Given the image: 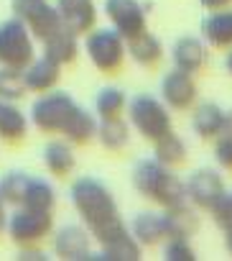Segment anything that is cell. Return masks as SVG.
<instances>
[{
    "label": "cell",
    "mask_w": 232,
    "mask_h": 261,
    "mask_svg": "<svg viewBox=\"0 0 232 261\" xmlns=\"http://www.w3.org/2000/svg\"><path fill=\"white\" fill-rule=\"evenodd\" d=\"M97 139L107 151H123L130 144V128L123 118H107L97 123Z\"/></svg>",
    "instance_id": "cell-25"
},
{
    "label": "cell",
    "mask_w": 232,
    "mask_h": 261,
    "mask_svg": "<svg viewBox=\"0 0 232 261\" xmlns=\"http://www.w3.org/2000/svg\"><path fill=\"white\" fill-rule=\"evenodd\" d=\"M26 134H28L26 113L11 100H0V141L18 144L26 139Z\"/></svg>",
    "instance_id": "cell-19"
},
{
    "label": "cell",
    "mask_w": 232,
    "mask_h": 261,
    "mask_svg": "<svg viewBox=\"0 0 232 261\" xmlns=\"http://www.w3.org/2000/svg\"><path fill=\"white\" fill-rule=\"evenodd\" d=\"M161 215H163L166 238H191L199 230V215H196V207L191 202L181 205V207H171Z\"/></svg>",
    "instance_id": "cell-20"
},
{
    "label": "cell",
    "mask_w": 232,
    "mask_h": 261,
    "mask_svg": "<svg viewBox=\"0 0 232 261\" xmlns=\"http://www.w3.org/2000/svg\"><path fill=\"white\" fill-rule=\"evenodd\" d=\"M105 13H107L112 29L118 31L125 41H130L138 34L148 31L146 8L138 3V0H105Z\"/></svg>",
    "instance_id": "cell-9"
},
{
    "label": "cell",
    "mask_w": 232,
    "mask_h": 261,
    "mask_svg": "<svg viewBox=\"0 0 232 261\" xmlns=\"http://www.w3.org/2000/svg\"><path fill=\"white\" fill-rule=\"evenodd\" d=\"M133 187L138 195L158 202L163 210L189 205L186 185L171 172V167L161 164L158 159H141L133 167Z\"/></svg>",
    "instance_id": "cell-2"
},
{
    "label": "cell",
    "mask_w": 232,
    "mask_h": 261,
    "mask_svg": "<svg viewBox=\"0 0 232 261\" xmlns=\"http://www.w3.org/2000/svg\"><path fill=\"white\" fill-rule=\"evenodd\" d=\"M224 136H232V110L224 113V130H222Z\"/></svg>",
    "instance_id": "cell-38"
},
{
    "label": "cell",
    "mask_w": 232,
    "mask_h": 261,
    "mask_svg": "<svg viewBox=\"0 0 232 261\" xmlns=\"http://www.w3.org/2000/svg\"><path fill=\"white\" fill-rule=\"evenodd\" d=\"M128 108V97L120 87H102L97 92V100H94V110L100 115V120H107V118H123Z\"/></svg>",
    "instance_id": "cell-27"
},
{
    "label": "cell",
    "mask_w": 232,
    "mask_h": 261,
    "mask_svg": "<svg viewBox=\"0 0 232 261\" xmlns=\"http://www.w3.org/2000/svg\"><path fill=\"white\" fill-rule=\"evenodd\" d=\"M153 159H158L161 164H166V167H179V164H184V159H186V144L174 134H166V136H161L158 141H153Z\"/></svg>",
    "instance_id": "cell-28"
},
{
    "label": "cell",
    "mask_w": 232,
    "mask_h": 261,
    "mask_svg": "<svg viewBox=\"0 0 232 261\" xmlns=\"http://www.w3.org/2000/svg\"><path fill=\"white\" fill-rule=\"evenodd\" d=\"M61 136L74 146L89 144L92 139H97V118L89 110H84L82 105H77V110L72 113V118L67 120V125L61 130Z\"/></svg>",
    "instance_id": "cell-21"
},
{
    "label": "cell",
    "mask_w": 232,
    "mask_h": 261,
    "mask_svg": "<svg viewBox=\"0 0 232 261\" xmlns=\"http://www.w3.org/2000/svg\"><path fill=\"white\" fill-rule=\"evenodd\" d=\"M59 77H61V67L51 62L49 57H39L23 69L28 92H49L59 85Z\"/></svg>",
    "instance_id": "cell-16"
},
{
    "label": "cell",
    "mask_w": 232,
    "mask_h": 261,
    "mask_svg": "<svg viewBox=\"0 0 232 261\" xmlns=\"http://www.w3.org/2000/svg\"><path fill=\"white\" fill-rule=\"evenodd\" d=\"M128 115H130V125L151 144L174 130L169 105L153 95H136L128 102Z\"/></svg>",
    "instance_id": "cell-3"
},
{
    "label": "cell",
    "mask_w": 232,
    "mask_h": 261,
    "mask_svg": "<svg viewBox=\"0 0 232 261\" xmlns=\"http://www.w3.org/2000/svg\"><path fill=\"white\" fill-rule=\"evenodd\" d=\"M209 213L214 215V223L219 228H232V192H224Z\"/></svg>",
    "instance_id": "cell-33"
},
{
    "label": "cell",
    "mask_w": 232,
    "mask_h": 261,
    "mask_svg": "<svg viewBox=\"0 0 232 261\" xmlns=\"http://www.w3.org/2000/svg\"><path fill=\"white\" fill-rule=\"evenodd\" d=\"M54 253L64 261H84L92 258L89 230L82 225H64L54 236Z\"/></svg>",
    "instance_id": "cell-13"
},
{
    "label": "cell",
    "mask_w": 232,
    "mask_h": 261,
    "mask_svg": "<svg viewBox=\"0 0 232 261\" xmlns=\"http://www.w3.org/2000/svg\"><path fill=\"white\" fill-rule=\"evenodd\" d=\"M125 51L130 54V59L141 67H156L161 59H163V44L151 34V31H143L138 34L136 39L125 41Z\"/></svg>",
    "instance_id": "cell-22"
},
{
    "label": "cell",
    "mask_w": 232,
    "mask_h": 261,
    "mask_svg": "<svg viewBox=\"0 0 232 261\" xmlns=\"http://www.w3.org/2000/svg\"><path fill=\"white\" fill-rule=\"evenodd\" d=\"M28 92L26 80H23V69H13V67H0V100H21Z\"/></svg>",
    "instance_id": "cell-30"
},
{
    "label": "cell",
    "mask_w": 232,
    "mask_h": 261,
    "mask_svg": "<svg viewBox=\"0 0 232 261\" xmlns=\"http://www.w3.org/2000/svg\"><path fill=\"white\" fill-rule=\"evenodd\" d=\"M143 253V246L130 236V230L120 238H115L112 243L102 246V253L100 258H107V261H138Z\"/></svg>",
    "instance_id": "cell-29"
},
{
    "label": "cell",
    "mask_w": 232,
    "mask_h": 261,
    "mask_svg": "<svg viewBox=\"0 0 232 261\" xmlns=\"http://www.w3.org/2000/svg\"><path fill=\"white\" fill-rule=\"evenodd\" d=\"M214 159L222 169L232 172V136H217V144H214Z\"/></svg>",
    "instance_id": "cell-34"
},
{
    "label": "cell",
    "mask_w": 232,
    "mask_h": 261,
    "mask_svg": "<svg viewBox=\"0 0 232 261\" xmlns=\"http://www.w3.org/2000/svg\"><path fill=\"white\" fill-rule=\"evenodd\" d=\"M8 215L11 213H6V202H3V205H0V236H3L6 228H8Z\"/></svg>",
    "instance_id": "cell-37"
},
{
    "label": "cell",
    "mask_w": 232,
    "mask_h": 261,
    "mask_svg": "<svg viewBox=\"0 0 232 261\" xmlns=\"http://www.w3.org/2000/svg\"><path fill=\"white\" fill-rule=\"evenodd\" d=\"M18 258H23V261H46L49 256L44 251H36L34 246H23V251L18 253Z\"/></svg>",
    "instance_id": "cell-35"
},
{
    "label": "cell",
    "mask_w": 232,
    "mask_h": 261,
    "mask_svg": "<svg viewBox=\"0 0 232 261\" xmlns=\"http://www.w3.org/2000/svg\"><path fill=\"white\" fill-rule=\"evenodd\" d=\"M11 11L18 21L28 26L31 36L39 41L49 39L56 29L64 26L56 6H51L49 0H11Z\"/></svg>",
    "instance_id": "cell-8"
},
{
    "label": "cell",
    "mask_w": 232,
    "mask_h": 261,
    "mask_svg": "<svg viewBox=\"0 0 232 261\" xmlns=\"http://www.w3.org/2000/svg\"><path fill=\"white\" fill-rule=\"evenodd\" d=\"M202 41L214 49H232V11H212L202 21Z\"/></svg>",
    "instance_id": "cell-15"
},
{
    "label": "cell",
    "mask_w": 232,
    "mask_h": 261,
    "mask_svg": "<svg viewBox=\"0 0 232 261\" xmlns=\"http://www.w3.org/2000/svg\"><path fill=\"white\" fill-rule=\"evenodd\" d=\"M44 44V57H49L51 62H56L59 67L64 64H72L79 54V41H77V34L69 31L67 26L56 29L49 39L41 41Z\"/></svg>",
    "instance_id": "cell-17"
},
{
    "label": "cell",
    "mask_w": 232,
    "mask_h": 261,
    "mask_svg": "<svg viewBox=\"0 0 232 261\" xmlns=\"http://www.w3.org/2000/svg\"><path fill=\"white\" fill-rule=\"evenodd\" d=\"M21 205L23 207H31V210H51L54 213V205H56V190H54V185L46 182V179H41V177H31Z\"/></svg>",
    "instance_id": "cell-26"
},
{
    "label": "cell",
    "mask_w": 232,
    "mask_h": 261,
    "mask_svg": "<svg viewBox=\"0 0 232 261\" xmlns=\"http://www.w3.org/2000/svg\"><path fill=\"white\" fill-rule=\"evenodd\" d=\"M171 59H174L176 69L194 74L207 62V44L202 39H196V36H181L171 46Z\"/></svg>",
    "instance_id": "cell-14"
},
{
    "label": "cell",
    "mask_w": 232,
    "mask_h": 261,
    "mask_svg": "<svg viewBox=\"0 0 232 261\" xmlns=\"http://www.w3.org/2000/svg\"><path fill=\"white\" fill-rule=\"evenodd\" d=\"M224 246H227V251L232 256V228H224Z\"/></svg>",
    "instance_id": "cell-39"
},
{
    "label": "cell",
    "mask_w": 232,
    "mask_h": 261,
    "mask_svg": "<svg viewBox=\"0 0 232 261\" xmlns=\"http://www.w3.org/2000/svg\"><path fill=\"white\" fill-rule=\"evenodd\" d=\"M199 3L207 11H222V8H229L232 6V0H199Z\"/></svg>",
    "instance_id": "cell-36"
},
{
    "label": "cell",
    "mask_w": 232,
    "mask_h": 261,
    "mask_svg": "<svg viewBox=\"0 0 232 261\" xmlns=\"http://www.w3.org/2000/svg\"><path fill=\"white\" fill-rule=\"evenodd\" d=\"M224 113L217 102H202L191 115V128L202 141H212L224 130Z\"/></svg>",
    "instance_id": "cell-18"
},
{
    "label": "cell",
    "mask_w": 232,
    "mask_h": 261,
    "mask_svg": "<svg viewBox=\"0 0 232 261\" xmlns=\"http://www.w3.org/2000/svg\"><path fill=\"white\" fill-rule=\"evenodd\" d=\"M84 49L89 62L105 74H115L125 62V39L115 29H92Z\"/></svg>",
    "instance_id": "cell-6"
},
{
    "label": "cell",
    "mask_w": 232,
    "mask_h": 261,
    "mask_svg": "<svg viewBox=\"0 0 232 261\" xmlns=\"http://www.w3.org/2000/svg\"><path fill=\"white\" fill-rule=\"evenodd\" d=\"M130 236L141 246H158L166 238L163 215L161 213H138L130 223Z\"/></svg>",
    "instance_id": "cell-23"
},
{
    "label": "cell",
    "mask_w": 232,
    "mask_h": 261,
    "mask_svg": "<svg viewBox=\"0 0 232 261\" xmlns=\"http://www.w3.org/2000/svg\"><path fill=\"white\" fill-rule=\"evenodd\" d=\"M41 159H44V167L54 174V177H67L74 172V151H72V144L69 141H49L41 151Z\"/></svg>",
    "instance_id": "cell-24"
},
{
    "label": "cell",
    "mask_w": 232,
    "mask_h": 261,
    "mask_svg": "<svg viewBox=\"0 0 232 261\" xmlns=\"http://www.w3.org/2000/svg\"><path fill=\"white\" fill-rule=\"evenodd\" d=\"M161 100L174 110H189L196 102V82L189 72L171 69L161 80Z\"/></svg>",
    "instance_id": "cell-11"
},
{
    "label": "cell",
    "mask_w": 232,
    "mask_h": 261,
    "mask_svg": "<svg viewBox=\"0 0 232 261\" xmlns=\"http://www.w3.org/2000/svg\"><path fill=\"white\" fill-rule=\"evenodd\" d=\"M28 182H31V174H26V172H8L3 179H0V195H3V202L6 205H21Z\"/></svg>",
    "instance_id": "cell-31"
},
{
    "label": "cell",
    "mask_w": 232,
    "mask_h": 261,
    "mask_svg": "<svg viewBox=\"0 0 232 261\" xmlns=\"http://www.w3.org/2000/svg\"><path fill=\"white\" fill-rule=\"evenodd\" d=\"M56 11L61 23L77 36H87L97 26V6L94 0H56Z\"/></svg>",
    "instance_id": "cell-12"
},
{
    "label": "cell",
    "mask_w": 232,
    "mask_h": 261,
    "mask_svg": "<svg viewBox=\"0 0 232 261\" xmlns=\"http://www.w3.org/2000/svg\"><path fill=\"white\" fill-rule=\"evenodd\" d=\"M224 192H227L224 179L214 169H196L186 179V197L196 210H212Z\"/></svg>",
    "instance_id": "cell-10"
},
{
    "label": "cell",
    "mask_w": 232,
    "mask_h": 261,
    "mask_svg": "<svg viewBox=\"0 0 232 261\" xmlns=\"http://www.w3.org/2000/svg\"><path fill=\"white\" fill-rule=\"evenodd\" d=\"M163 258L166 261H194L196 253H194L189 238H169L163 246Z\"/></svg>",
    "instance_id": "cell-32"
},
{
    "label": "cell",
    "mask_w": 232,
    "mask_h": 261,
    "mask_svg": "<svg viewBox=\"0 0 232 261\" xmlns=\"http://www.w3.org/2000/svg\"><path fill=\"white\" fill-rule=\"evenodd\" d=\"M224 69H227L229 77H232V49H229V54H227V59H224Z\"/></svg>",
    "instance_id": "cell-40"
},
{
    "label": "cell",
    "mask_w": 232,
    "mask_h": 261,
    "mask_svg": "<svg viewBox=\"0 0 232 261\" xmlns=\"http://www.w3.org/2000/svg\"><path fill=\"white\" fill-rule=\"evenodd\" d=\"M0 205H3V195H0Z\"/></svg>",
    "instance_id": "cell-41"
},
{
    "label": "cell",
    "mask_w": 232,
    "mask_h": 261,
    "mask_svg": "<svg viewBox=\"0 0 232 261\" xmlns=\"http://www.w3.org/2000/svg\"><path fill=\"white\" fill-rule=\"evenodd\" d=\"M69 200L87 225L89 236L100 243L107 246L115 238H120L128 233V225L120 220V210L115 202L110 187L100 182L97 177H79L69 187Z\"/></svg>",
    "instance_id": "cell-1"
},
{
    "label": "cell",
    "mask_w": 232,
    "mask_h": 261,
    "mask_svg": "<svg viewBox=\"0 0 232 261\" xmlns=\"http://www.w3.org/2000/svg\"><path fill=\"white\" fill-rule=\"evenodd\" d=\"M36 59V46L28 26L16 16L0 23V67L26 69Z\"/></svg>",
    "instance_id": "cell-5"
},
{
    "label": "cell",
    "mask_w": 232,
    "mask_h": 261,
    "mask_svg": "<svg viewBox=\"0 0 232 261\" xmlns=\"http://www.w3.org/2000/svg\"><path fill=\"white\" fill-rule=\"evenodd\" d=\"M74 110H77V100L69 92L49 90V92H41L34 100L31 123L41 130V134H61Z\"/></svg>",
    "instance_id": "cell-4"
},
{
    "label": "cell",
    "mask_w": 232,
    "mask_h": 261,
    "mask_svg": "<svg viewBox=\"0 0 232 261\" xmlns=\"http://www.w3.org/2000/svg\"><path fill=\"white\" fill-rule=\"evenodd\" d=\"M8 236L18 246H36L54 230V215L51 210H31L23 205H16V210L8 215Z\"/></svg>",
    "instance_id": "cell-7"
}]
</instances>
